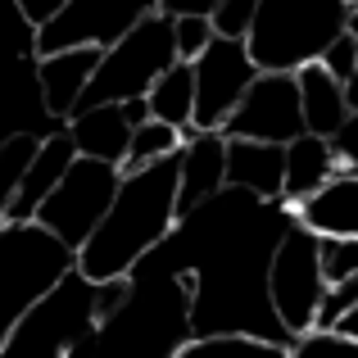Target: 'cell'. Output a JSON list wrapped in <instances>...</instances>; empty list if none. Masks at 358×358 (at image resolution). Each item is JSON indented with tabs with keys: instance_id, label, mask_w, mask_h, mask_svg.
<instances>
[{
	"instance_id": "obj_1",
	"label": "cell",
	"mask_w": 358,
	"mask_h": 358,
	"mask_svg": "<svg viewBox=\"0 0 358 358\" xmlns=\"http://www.w3.org/2000/svg\"><path fill=\"white\" fill-rule=\"evenodd\" d=\"M295 227V209L286 200H259L250 191H218L191 209L159 250L177 254L155 268L191 277V331L195 336H259L272 345H295V336L277 322L268 299V268L277 241Z\"/></svg>"
},
{
	"instance_id": "obj_2",
	"label": "cell",
	"mask_w": 358,
	"mask_h": 358,
	"mask_svg": "<svg viewBox=\"0 0 358 358\" xmlns=\"http://www.w3.org/2000/svg\"><path fill=\"white\" fill-rule=\"evenodd\" d=\"M177 182H182V150L141 173H122L118 195L91 241L78 250V272L87 281H109V277H131L145 254L173 236L182 222L177 213Z\"/></svg>"
},
{
	"instance_id": "obj_3",
	"label": "cell",
	"mask_w": 358,
	"mask_h": 358,
	"mask_svg": "<svg viewBox=\"0 0 358 358\" xmlns=\"http://www.w3.org/2000/svg\"><path fill=\"white\" fill-rule=\"evenodd\" d=\"M191 277L155 263L131 268V299L96 322L69 358H173L191 341Z\"/></svg>"
},
{
	"instance_id": "obj_4",
	"label": "cell",
	"mask_w": 358,
	"mask_h": 358,
	"mask_svg": "<svg viewBox=\"0 0 358 358\" xmlns=\"http://www.w3.org/2000/svg\"><path fill=\"white\" fill-rule=\"evenodd\" d=\"M350 0H259L245 45L259 73H299L304 64L322 59V50L350 27Z\"/></svg>"
},
{
	"instance_id": "obj_5",
	"label": "cell",
	"mask_w": 358,
	"mask_h": 358,
	"mask_svg": "<svg viewBox=\"0 0 358 358\" xmlns=\"http://www.w3.org/2000/svg\"><path fill=\"white\" fill-rule=\"evenodd\" d=\"M73 268L78 250H69L41 222H0V345Z\"/></svg>"
},
{
	"instance_id": "obj_6",
	"label": "cell",
	"mask_w": 358,
	"mask_h": 358,
	"mask_svg": "<svg viewBox=\"0 0 358 358\" xmlns=\"http://www.w3.org/2000/svg\"><path fill=\"white\" fill-rule=\"evenodd\" d=\"M177 64V36H173V18L168 14H150L145 23H136L122 41H114L100 59L96 78H91L82 109L96 105H122V100L150 96L159 78Z\"/></svg>"
},
{
	"instance_id": "obj_7",
	"label": "cell",
	"mask_w": 358,
	"mask_h": 358,
	"mask_svg": "<svg viewBox=\"0 0 358 358\" xmlns=\"http://www.w3.org/2000/svg\"><path fill=\"white\" fill-rule=\"evenodd\" d=\"M91 331H96V281L73 268L50 295L23 313V322L0 345V358H69Z\"/></svg>"
},
{
	"instance_id": "obj_8",
	"label": "cell",
	"mask_w": 358,
	"mask_h": 358,
	"mask_svg": "<svg viewBox=\"0 0 358 358\" xmlns=\"http://www.w3.org/2000/svg\"><path fill=\"white\" fill-rule=\"evenodd\" d=\"M122 182V168L100 164V159H73V168L64 173V182L50 191V200L41 204L36 222L45 231H55L69 250H82L91 241V231L100 227V218L109 213Z\"/></svg>"
},
{
	"instance_id": "obj_9",
	"label": "cell",
	"mask_w": 358,
	"mask_h": 358,
	"mask_svg": "<svg viewBox=\"0 0 358 358\" xmlns=\"http://www.w3.org/2000/svg\"><path fill=\"white\" fill-rule=\"evenodd\" d=\"M322 290H327V277H322V259H317V236L295 222L277 241V254H272V268H268V299L277 322L290 336L313 331Z\"/></svg>"
},
{
	"instance_id": "obj_10",
	"label": "cell",
	"mask_w": 358,
	"mask_h": 358,
	"mask_svg": "<svg viewBox=\"0 0 358 358\" xmlns=\"http://www.w3.org/2000/svg\"><path fill=\"white\" fill-rule=\"evenodd\" d=\"M150 14H159V0H69L50 23H41L32 32V45L36 55L73 50V45L109 50L136 23H145Z\"/></svg>"
},
{
	"instance_id": "obj_11",
	"label": "cell",
	"mask_w": 358,
	"mask_h": 358,
	"mask_svg": "<svg viewBox=\"0 0 358 358\" xmlns=\"http://www.w3.org/2000/svg\"><path fill=\"white\" fill-rule=\"evenodd\" d=\"M254 78L259 64L250 59V45L241 36H213V45L195 59V131L227 127Z\"/></svg>"
},
{
	"instance_id": "obj_12",
	"label": "cell",
	"mask_w": 358,
	"mask_h": 358,
	"mask_svg": "<svg viewBox=\"0 0 358 358\" xmlns=\"http://www.w3.org/2000/svg\"><path fill=\"white\" fill-rule=\"evenodd\" d=\"M222 136L268 141V145H286V141L304 136V105H299L295 73H259L236 114L227 118Z\"/></svg>"
},
{
	"instance_id": "obj_13",
	"label": "cell",
	"mask_w": 358,
	"mask_h": 358,
	"mask_svg": "<svg viewBox=\"0 0 358 358\" xmlns=\"http://www.w3.org/2000/svg\"><path fill=\"white\" fill-rule=\"evenodd\" d=\"M105 50L100 45H73V50H55V55H36V87H41L45 114L55 118H73L82 109L91 78H96Z\"/></svg>"
},
{
	"instance_id": "obj_14",
	"label": "cell",
	"mask_w": 358,
	"mask_h": 358,
	"mask_svg": "<svg viewBox=\"0 0 358 358\" xmlns=\"http://www.w3.org/2000/svg\"><path fill=\"white\" fill-rule=\"evenodd\" d=\"M218 191H227V136L222 131H186L182 145V182H177V213L200 209L204 200H213Z\"/></svg>"
},
{
	"instance_id": "obj_15",
	"label": "cell",
	"mask_w": 358,
	"mask_h": 358,
	"mask_svg": "<svg viewBox=\"0 0 358 358\" xmlns=\"http://www.w3.org/2000/svg\"><path fill=\"white\" fill-rule=\"evenodd\" d=\"M73 159H78V145H73L69 127L55 131V136H41V150H36V159H32V168H27L23 186H18L14 204H9L5 222H36L41 204L50 200V191L64 182V173L73 168Z\"/></svg>"
},
{
	"instance_id": "obj_16",
	"label": "cell",
	"mask_w": 358,
	"mask_h": 358,
	"mask_svg": "<svg viewBox=\"0 0 358 358\" xmlns=\"http://www.w3.org/2000/svg\"><path fill=\"white\" fill-rule=\"evenodd\" d=\"M227 186L250 191L259 200H281V191H286V145L227 136Z\"/></svg>"
},
{
	"instance_id": "obj_17",
	"label": "cell",
	"mask_w": 358,
	"mask_h": 358,
	"mask_svg": "<svg viewBox=\"0 0 358 358\" xmlns=\"http://www.w3.org/2000/svg\"><path fill=\"white\" fill-rule=\"evenodd\" d=\"M290 209H295V222L313 236H358V173L341 168L322 191H313Z\"/></svg>"
},
{
	"instance_id": "obj_18",
	"label": "cell",
	"mask_w": 358,
	"mask_h": 358,
	"mask_svg": "<svg viewBox=\"0 0 358 358\" xmlns=\"http://www.w3.org/2000/svg\"><path fill=\"white\" fill-rule=\"evenodd\" d=\"M69 136L78 145L82 159H100V164H127L131 150V122L122 118V105H96V109H78L69 118Z\"/></svg>"
},
{
	"instance_id": "obj_19",
	"label": "cell",
	"mask_w": 358,
	"mask_h": 358,
	"mask_svg": "<svg viewBox=\"0 0 358 358\" xmlns=\"http://www.w3.org/2000/svg\"><path fill=\"white\" fill-rule=\"evenodd\" d=\"M295 82H299V105H304V131L331 141L336 131L345 127V118L354 114L350 91H345L322 64H304V69L295 73Z\"/></svg>"
},
{
	"instance_id": "obj_20",
	"label": "cell",
	"mask_w": 358,
	"mask_h": 358,
	"mask_svg": "<svg viewBox=\"0 0 358 358\" xmlns=\"http://www.w3.org/2000/svg\"><path fill=\"white\" fill-rule=\"evenodd\" d=\"M336 173H341V164H336L331 141L304 131V136L286 141V191H281V200H286V204L308 200V195L322 191Z\"/></svg>"
},
{
	"instance_id": "obj_21",
	"label": "cell",
	"mask_w": 358,
	"mask_h": 358,
	"mask_svg": "<svg viewBox=\"0 0 358 358\" xmlns=\"http://www.w3.org/2000/svg\"><path fill=\"white\" fill-rule=\"evenodd\" d=\"M145 105H150V118L168 122V127H177L186 136V131L195 127V64L177 59L173 69L150 87Z\"/></svg>"
},
{
	"instance_id": "obj_22",
	"label": "cell",
	"mask_w": 358,
	"mask_h": 358,
	"mask_svg": "<svg viewBox=\"0 0 358 358\" xmlns=\"http://www.w3.org/2000/svg\"><path fill=\"white\" fill-rule=\"evenodd\" d=\"M173 358H290V350L259 336H191Z\"/></svg>"
},
{
	"instance_id": "obj_23",
	"label": "cell",
	"mask_w": 358,
	"mask_h": 358,
	"mask_svg": "<svg viewBox=\"0 0 358 358\" xmlns=\"http://www.w3.org/2000/svg\"><path fill=\"white\" fill-rule=\"evenodd\" d=\"M182 145H186V136H182L177 127L150 118V122H141V127L131 131V150H127V164H122V173H141V168H150V164H159V159L177 155Z\"/></svg>"
},
{
	"instance_id": "obj_24",
	"label": "cell",
	"mask_w": 358,
	"mask_h": 358,
	"mask_svg": "<svg viewBox=\"0 0 358 358\" xmlns=\"http://www.w3.org/2000/svg\"><path fill=\"white\" fill-rule=\"evenodd\" d=\"M36 150H41V136H27V131L0 141V222H5V213H9V204H14L18 186H23L27 168H32Z\"/></svg>"
},
{
	"instance_id": "obj_25",
	"label": "cell",
	"mask_w": 358,
	"mask_h": 358,
	"mask_svg": "<svg viewBox=\"0 0 358 358\" xmlns=\"http://www.w3.org/2000/svg\"><path fill=\"white\" fill-rule=\"evenodd\" d=\"M317 259H322L327 286L358 277V236H317Z\"/></svg>"
},
{
	"instance_id": "obj_26",
	"label": "cell",
	"mask_w": 358,
	"mask_h": 358,
	"mask_svg": "<svg viewBox=\"0 0 358 358\" xmlns=\"http://www.w3.org/2000/svg\"><path fill=\"white\" fill-rule=\"evenodd\" d=\"M290 358H358V341L341 331H304L295 336V345H290Z\"/></svg>"
},
{
	"instance_id": "obj_27",
	"label": "cell",
	"mask_w": 358,
	"mask_h": 358,
	"mask_svg": "<svg viewBox=\"0 0 358 358\" xmlns=\"http://www.w3.org/2000/svg\"><path fill=\"white\" fill-rule=\"evenodd\" d=\"M173 36H177V59L182 64H195L204 50L213 45V18H200V14H186V18H173Z\"/></svg>"
},
{
	"instance_id": "obj_28",
	"label": "cell",
	"mask_w": 358,
	"mask_h": 358,
	"mask_svg": "<svg viewBox=\"0 0 358 358\" xmlns=\"http://www.w3.org/2000/svg\"><path fill=\"white\" fill-rule=\"evenodd\" d=\"M350 308H358V277H345V281H331L322 290V304H317V331H331Z\"/></svg>"
},
{
	"instance_id": "obj_29",
	"label": "cell",
	"mask_w": 358,
	"mask_h": 358,
	"mask_svg": "<svg viewBox=\"0 0 358 358\" xmlns=\"http://www.w3.org/2000/svg\"><path fill=\"white\" fill-rule=\"evenodd\" d=\"M317 64H322V69L331 73L341 87H350V82L358 78V36L350 32V27H345V32L322 50V59H317Z\"/></svg>"
},
{
	"instance_id": "obj_30",
	"label": "cell",
	"mask_w": 358,
	"mask_h": 358,
	"mask_svg": "<svg viewBox=\"0 0 358 358\" xmlns=\"http://www.w3.org/2000/svg\"><path fill=\"white\" fill-rule=\"evenodd\" d=\"M259 14V0H218L213 9V32L218 36H250V23Z\"/></svg>"
},
{
	"instance_id": "obj_31",
	"label": "cell",
	"mask_w": 358,
	"mask_h": 358,
	"mask_svg": "<svg viewBox=\"0 0 358 358\" xmlns=\"http://www.w3.org/2000/svg\"><path fill=\"white\" fill-rule=\"evenodd\" d=\"M131 299V277H109V281H96V322L114 317L122 304Z\"/></svg>"
},
{
	"instance_id": "obj_32",
	"label": "cell",
	"mask_w": 358,
	"mask_h": 358,
	"mask_svg": "<svg viewBox=\"0 0 358 358\" xmlns=\"http://www.w3.org/2000/svg\"><path fill=\"white\" fill-rule=\"evenodd\" d=\"M331 150H336V164L345 173H358V114L345 118V127L331 136Z\"/></svg>"
},
{
	"instance_id": "obj_33",
	"label": "cell",
	"mask_w": 358,
	"mask_h": 358,
	"mask_svg": "<svg viewBox=\"0 0 358 358\" xmlns=\"http://www.w3.org/2000/svg\"><path fill=\"white\" fill-rule=\"evenodd\" d=\"M14 5H18V14H23L27 23H32V32H36V27L50 23V18L59 14V9L69 5V0H14Z\"/></svg>"
},
{
	"instance_id": "obj_34",
	"label": "cell",
	"mask_w": 358,
	"mask_h": 358,
	"mask_svg": "<svg viewBox=\"0 0 358 358\" xmlns=\"http://www.w3.org/2000/svg\"><path fill=\"white\" fill-rule=\"evenodd\" d=\"M218 0H159V14L168 18H186V14H200V18H213Z\"/></svg>"
},
{
	"instance_id": "obj_35",
	"label": "cell",
	"mask_w": 358,
	"mask_h": 358,
	"mask_svg": "<svg viewBox=\"0 0 358 358\" xmlns=\"http://www.w3.org/2000/svg\"><path fill=\"white\" fill-rule=\"evenodd\" d=\"M122 118L131 122V131H136L141 122H150V105H145V96H136V100H122Z\"/></svg>"
},
{
	"instance_id": "obj_36",
	"label": "cell",
	"mask_w": 358,
	"mask_h": 358,
	"mask_svg": "<svg viewBox=\"0 0 358 358\" xmlns=\"http://www.w3.org/2000/svg\"><path fill=\"white\" fill-rule=\"evenodd\" d=\"M331 331H341V336H350V341H358V308H350V313H345L341 322L331 327Z\"/></svg>"
},
{
	"instance_id": "obj_37",
	"label": "cell",
	"mask_w": 358,
	"mask_h": 358,
	"mask_svg": "<svg viewBox=\"0 0 358 358\" xmlns=\"http://www.w3.org/2000/svg\"><path fill=\"white\" fill-rule=\"evenodd\" d=\"M350 32L358 36V14L350 18ZM345 91H350V109H354V114H358V78H354V82H350V87H345Z\"/></svg>"
},
{
	"instance_id": "obj_38",
	"label": "cell",
	"mask_w": 358,
	"mask_h": 358,
	"mask_svg": "<svg viewBox=\"0 0 358 358\" xmlns=\"http://www.w3.org/2000/svg\"><path fill=\"white\" fill-rule=\"evenodd\" d=\"M350 5H354V14H358V0H350Z\"/></svg>"
}]
</instances>
